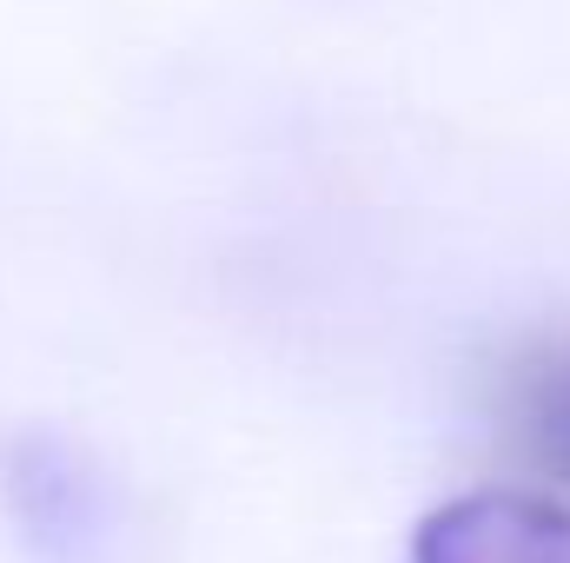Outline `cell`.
Instances as JSON below:
<instances>
[{"instance_id": "6da1fadb", "label": "cell", "mask_w": 570, "mask_h": 563, "mask_svg": "<svg viewBox=\"0 0 570 563\" xmlns=\"http://www.w3.org/2000/svg\"><path fill=\"white\" fill-rule=\"evenodd\" d=\"M412 563H570V497L464 491L412 531Z\"/></svg>"}, {"instance_id": "7a4b0ae2", "label": "cell", "mask_w": 570, "mask_h": 563, "mask_svg": "<svg viewBox=\"0 0 570 563\" xmlns=\"http://www.w3.org/2000/svg\"><path fill=\"white\" fill-rule=\"evenodd\" d=\"M498 431L531 471L570 484V332H544L511 352L498 372Z\"/></svg>"}]
</instances>
